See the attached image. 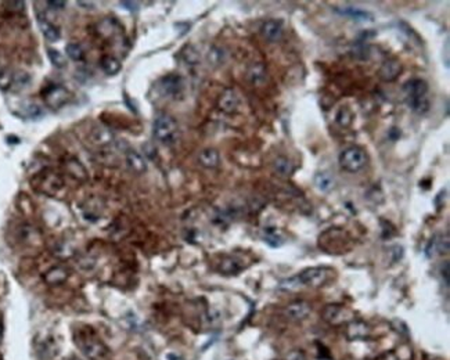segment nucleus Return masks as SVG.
Here are the masks:
<instances>
[{
	"label": "nucleus",
	"instance_id": "43",
	"mask_svg": "<svg viewBox=\"0 0 450 360\" xmlns=\"http://www.w3.org/2000/svg\"><path fill=\"white\" fill-rule=\"evenodd\" d=\"M168 359L169 360H183L182 359V357H179V356H176V354H168Z\"/></svg>",
	"mask_w": 450,
	"mask_h": 360
},
{
	"label": "nucleus",
	"instance_id": "3",
	"mask_svg": "<svg viewBox=\"0 0 450 360\" xmlns=\"http://www.w3.org/2000/svg\"><path fill=\"white\" fill-rule=\"evenodd\" d=\"M154 137L164 144H172L178 138V123L169 115L157 116L153 125Z\"/></svg>",
	"mask_w": 450,
	"mask_h": 360
},
{
	"label": "nucleus",
	"instance_id": "1",
	"mask_svg": "<svg viewBox=\"0 0 450 360\" xmlns=\"http://www.w3.org/2000/svg\"><path fill=\"white\" fill-rule=\"evenodd\" d=\"M427 93L428 83L422 79H410L403 85L406 103L417 114H425L429 110Z\"/></svg>",
	"mask_w": 450,
	"mask_h": 360
},
{
	"label": "nucleus",
	"instance_id": "42",
	"mask_svg": "<svg viewBox=\"0 0 450 360\" xmlns=\"http://www.w3.org/2000/svg\"><path fill=\"white\" fill-rule=\"evenodd\" d=\"M121 5H123V7H126V9H130V10L137 9V3H133V2H122Z\"/></svg>",
	"mask_w": 450,
	"mask_h": 360
},
{
	"label": "nucleus",
	"instance_id": "41",
	"mask_svg": "<svg viewBox=\"0 0 450 360\" xmlns=\"http://www.w3.org/2000/svg\"><path fill=\"white\" fill-rule=\"evenodd\" d=\"M47 5H49V7H50V9L58 10V9H64L65 2H54V0H51V2H47Z\"/></svg>",
	"mask_w": 450,
	"mask_h": 360
},
{
	"label": "nucleus",
	"instance_id": "35",
	"mask_svg": "<svg viewBox=\"0 0 450 360\" xmlns=\"http://www.w3.org/2000/svg\"><path fill=\"white\" fill-rule=\"evenodd\" d=\"M12 81H13V75L10 72L7 71H3L0 72V89H3V90H6L12 86Z\"/></svg>",
	"mask_w": 450,
	"mask_h": 360
},
{
	"label": "nucleus",
	"instance_id": "12",
	"mask_svg": "<svg viewBox=\"0 0 450 360\" xmlns=\"http://www.w3.org/2000/svg\"><path fill=\"white\" fill-rule=\"evenodd\" d=\"M261 32L262 36L266 39L267 42H277L283 36V25L280 21L269 20V21L263 22Z\"/></svg>",
	"mask_w": 450,
	"mask_h": 360
},
{
	"label": "nucleus",
	"instance_id": "37",
	"mask_svg": "<svg viewBox=\"0 0 450 360\" xmlns=\"http://www.w3.org/2000/svg\"><path fill=\"white\" fill-rule=\"evenodd\" d=\"M285 360H306V356L299 349H294V350H291V352L287 353Z\"/></svg>",
	"mask_w": 450,
	"mask_h": 360
},
{
	"label": "nucleus",
	"instance_id": "14",
	"mask_svg": "<svg viewBox=\"0 0 450 360\" xmlns=\"http://www.w3.org/2000/svg\"><path fill=\"white\" fill-rule=\"evenodd\" d=\"M368 335H370V327L364 321H350L346 327L348 339H366Z\"/></svg>",
	"mask_w": 450,
	"mask_h": 360
},
{
	"label": "nucleus",
	"instance_id": "5",
	"mask_svg": "<svg viewBox=\"0 0 450 360\" xmlns=\"http://www.w3.org/2000/svg\"><path fill=\"white\" fill-rule=\"evenodd\" d=\"M298 281H299L301 287L302 285H308V287H320L324 282L327 281L328 271L324 267H309L301 271L296 276Z\"/></svg>",
	"mask_w": 450,
	"mask_h": 360
},
{
	"label": "nucleus",
	"instance_id": "19",
	"mask_svg": "<svg viewBox=\"0 0 450 360\" xmlns=\"http://www.w3.org/2000/svg\"><path fill=\"white\" fill-rule=\"evenodd\" d=\"M198 161H200V164L202 166L213 169V168H216L219 165L220 157H219V153L215 149H205L201 151Z\"/></svg>",
	"mask_w": 450,
	"mask_h": 360
},
{
	"label": "nucleus",
	"instance_id": "26",
	"mask_svg": "<svg viewBox=\"0 0 450 360\" xmlns=\"http://www.w3.org/2000/svg\"><path fill=\"white\" fill-rule=\"evenodd\" d=\"M29 82H31V77H29L28 74L24 71H18L17 74L13 75L12 86H10V88L20 92V90H23V89L27 88L29 85Z\"/></svg>",
	"mask_w": 450,
	"mask_h": 360
},
{
	"label": "nucleus",
	"instance_id": "36",
	"mask_svg": "<svg viewBox=\"0 0 450 360\" xmlns=\"http://www.w3.org/2000/svg\"><path fill=\"white\" fill-rule=\"evenodd\" d=\"M5 7L12 13H20V11H24V9H25V3L24 2H6Z\"/></svg>",
	"mask_w": 450,
	"mask_h": 360
},
{
	"label": "nucleus",
	"instance_id": "22",
	"mask_svg": "<svg viewBox=\"0 0 450 360\" xmlns=\"http://www.w3.org/2000/svg\"><path fill=\"white\" fill-rule=\"evenodd\" d=\"M100 65L106 74H108V75H115L121 69V61L115 58V57H112V55H104L101 58Z\"/></svg>",
	"mask_w": 450,
	"mask_h": 360
},
{
	"label": "nucleus",
	"instance_id": "23",
	"mask_svg": "<svg viewBox=\"0 0 450 360\" xmlns=\"http://www.w3.org/2000/svg\"><path fill=\"white\" fill-rule=\"evenodd\" d=\"M39 25L42 32L45 35V38L49 40V42H57L60 39V31L57 29L53 24H50L49 21H46L43 18H39Z\"/></svg>",
	"mask_w": 450,
	"mask_h": 360
},
{
	"label": "nucleus",
	"instance_id": "24",
	"mask_svg": "<svg viewBox=\"0 0 450 360\" xmlns=\"http://www.w3.org/2000/svg\"><path fill=\"white\" fill-rule=\"evenodd\" d=\"M315 184L320 191H330L334 187V179L326 172H317L315 175Z\"/></svg>",
	"mask_w": 450,
	"mask_h": 360
},
{
	"label": "nucleus",
	"instance_id": "2",
	"mask_svg": "<svg viewBox=\"0 0 450 360\" xmlns=\"http://www.w3.org/2000/svg\"><path fill=\"white\" fill-rule=\"evenodd\" d=\"M350 243L352 240L349 234L338 227L330 229L319 237V245L330 254H342L349 249Z\"/></svg>",
	"mask_w": 450,
	"mask_h": 360
},
{
	"label": "nucleus",
	"instance_id": "29",
	"mask_svg": "<svg viewBox=\"0 0 450 360\" xmlns=\"http://www.w3.org/2000/svg\"><path fill=\"white\" fill-rule=\"evenodd\" d=\"M67 168L68 172H69L73 177L79 179V180H84L85 177H86V171H85V168L81 165L77 160L68 161Z\"/></svg>",
	"mask_w": 450,
	"mask_h": 360
},
{
	"label": "nucleus",
	"instance_id": "40",
	"mask_svg": "<svg viewBox=\"0 0 450 360\" xmlns=\"http://www.w3.org/2000/svg\"><path fill=\"white\" fill-rule=\"evenodd\" d=\"M377 360H400V357L396 352H385Z\"/></svg>",
	"mask_w": 450,
	"mask_h": 360
},
{
	"label": "nucleus",
	"instance_id": "9",
	"mask_svg": "<svg viewBox=\"0 0 450 360\" xmlns=\"http://www.w3.org/2000/svg\"><path fill=\"white\" fill-rule=\"evenodd\" d=\"M81 348H82V353L89 360H101L107 354L106 345L93 338L85 339Z\"/></svg>",
	"mask_w": 450,
	"mask_h": 360
},
{
	"label": "nucleus",
	"instance_id": "34",
	"mask_svg": "<svg viewBox=\"0 0 450 360\" xmlns=\"http://www.w3.org/2000/svg\"><path fill=\"white\" fill-rule=\"evenodd\" d=\"M183 57L186 62H189V64H197L198 62V54L191 47H186V50L183 51Z\"/></svg>",
	"mask_w": 450,
	"mask_h": 360
},
{
	"label": "nucleus",
	"instance_id": "8",
	"mask_svg": "<svg viewBox=\"0 0 450 360\" xmlns=\"http://www.w3.org/2000/svg\"><path fill=\"white\" fill-rule=\"evenodd\" d=\"M71 97V94L67 89L62 86H51L45 93V101L51 108H60L64 104H67L68 100Z\"/></svg>",
	"mask_w": 450,
	"mask_h": 360
},
{
	"label": "nucleus",
	"instance_id": "13",
	"mask_svg": "<svg viewBox=\"0 0 450 360\" xmlns=\"http://www.w3.org/2000/svg\"><path fill=\"white\" fill-rule=\"evenodd\" d=\"M400 71H402V65H400L399 61L388 60L380 66L378 75L385 82H392V81H395L396 78L399 77Z\"/></svg>",
	"mask_w": 450,
	"mask_h": 360
},
{
	"label": "nucleus",
	"instance_id": "10",
	"mask_svg": "<svg viewBox=\"0 0 450 360\" xmlns=\"http://www.w3.org/2000/svg\"><path fill=\"white\" fill-rule=\"evenodd\" d=\"M309 315H311V305L305 301H296L285 308V316L291 320H305Z\"/></svg>",
	"mask_w": 450,
	"mask_h": 360
},
{
	"label": "nucleus",
	"instance_id": "38",
	"mask_svg": "<svg viewBox=\"0 0 450 360\" xmlns=\"http://www.w3.org/2000/svg\"><path fill=\"white\" fill-rule=\"evenodd\" d=\"M25 111H27V115L32 116V118H36V116L42 115V110H40L38 104H28Z\"/></svg>",
	"mask_w": 450,
	"mask_h": 360
},
{
	"label": "nucleus",
	"instance_id": "30",
	"mask_svg": "<svg viewBox=\"0 0 450 360\" xmlns=\"http://www.w3.org/2000/svg\"><path fill=\"white\" fill-rule=\"evenodd\" d=\"M65 51H67L68 57L73 61L82 60V57H84V50L78 43H68Z\"/></svg>",
	"mask_w": 450,
	"mask_h": 360
},
{
	"label": "nucleus",
	"instance_id": "39",
	"mask_svg": "<svg viewBox=\"0 0 450 360\" xmlns=\"http://www.w3.org/2000/svg\"><path fill=\"white\" fill-rule=\"evenodd\" d=\"M442 278H443V281L446 285H449V262L446 260L444 262V266H442Z\"/></svg>",
	"mask_w": 450,
	"mask_h": 360
},
{
	"label": "nucleus",
	"instance_id": "44",
	"mask_svg": "<svg viewBox=\"0 0 450 360\" xmlns=\"http://www.w3.org/2000/svg\"><path fill=\"white\" fill-rule=\"evenodd\" d=\"M2 334H3V332H2V326H0V339H2Z\"/></svg>",
	"mask_w": 450,
	"mask_h": 360
},
{
	"label": "nucleus",
	"instance_id": "6",
	"mask_svg": "<svg viewBox=\"0 0 450 360\" xmlns=\"http://www.w3.org/2000/svg\"><path fill=\"white\" fill-rule=\"evenodd\" d=\"M322 317L323 320L327 321L328 324L339 326V324L349 320L352 317V313L342 305L330 304L327 306H324V309L322 312Z\"/></svg>",
	"mask_w": 450,
	"mask_h": 360
},
{
	"label": "nucleus",
	"instance_id": "17",
	"mask_svg": "<svg viewBox=\"0 0 450 360\" xmlns=\"http://www.w3.org/2000/svg\"><path fill=\"white\" fill-rule=\"evenodd\" d=\"M69 273L65 267L62 266H54L51 267L50 270H47V273L45 274V281L50 285H58L61 284L68 278Z\"/></svg>",
	"mask_w": 450,
	"mask_h": 360
},
{
	"label": "nucleus",
	"instance_id": "32",
	"mask_svg": "<svg viewBox=\"0 0 450 360\" xmlns=\"http://www.w3.org/2000/svg\"><path fill=\"white\" fill-rule=\"evenodd\" d=\"M111 133L108 132L107 129H97L95 132V143L97 144H106V143H110L111 141Z\"/></svg>",
	"mask_w": 450,
	"mask_h": 360
},
{
	"label": "nucleus",
	"instance_id": "31",
	"mask_svg": "<svg viewBox=\"0 0 450 360\" xmlns=\"http://www.w3.org/2000/svg\"><path fill=\"white\" fill-rule=\"evenodd\" d=\"M47 55H49V58H50L51 64L57 68H62V66H65L67 64V61L64 58V55L56 49H49L47 50Z\"/></svg>",
	"mask_w": 450,
	"mask_h": 360
},
{
	"label": "nucleus",
	"instance_id": "20",
	"mask_svg": "<svg viewBox=\"0 0 450 360\" xmlns=\"http://www.w3.org/2000/svg\"><path fill=\"white\" fill-rule=\"evenodd\" d=\"M266 75L267 74L265 65L261 64V62H258V64H254V65L248 69L247 78H248L250 83L255 85V86H259L262 83H265V81H266Z\"/></svg>",
	"mask_w": 450,
	"mask_h": 360
},
{
	"label": "nucleus",
	"instance_id": "16",
	"mask_svg": "<svg viewBox=\"0 0 450 360\" xmlns=\"http://www.w3.org/2000/svg\"><path fill=\"white\" fill-rule=\"evenodd\" d=\"M161 88L168 96H176L183 89V81L178 75H168L162 79Z\"/></svg>",
	"mask_w": 450,
	"mask_h": 360
},
{
	"label": "nucleus",
	"instance_id": "7",
	"mask_svg": "<svg viewBox=\"0 0 450 360\" xmlns=\"http://www.w3.org/2000/svg\"><path fill=\"white\" fill-rule=\"evenodd\" d=\"M35 187L38 188L42 193L53 195L56 194L62 186V180L58 175L53 173V172H45L34 180Z\"/></svg>",
	"mask_w": 450,
	"mask_h": 360
},
{
	"label": "nucleus",
	"instance_id": "27",
	"mask_svg": "<svg viewBox=\"0 0 450 360\" xmlns=\"http://www.w3.org/2000/svg\"><path fill=\"white\" fill-rule=\"evenodd\" d=\"M274 169L277 173H280L281 176H288L289 173L292 172V164L288 158L285 157H278L274 160Z\"/></svg>",
	"mask_w": 450,
	"mask_h": 360
},
{
	"label": "nucleus",
	"instance_id": "45",
	"mask_svg": "<svg viewBox=\"0 0 450 360\" xmlns=\"http://www.w3.org/2000/svg\"><path fill=\"white\" fill-rule=\"evenodd\" d=\"M71 360H79V359H77V357H73V359H71Z\"/></svg>",
	"mask_w": 450,
	"mask_h": 360
},
{
	"label": "nucleus",
	"instance_id": "15",
	"mask_svg": "<svg viewBox=\"0 0 450 360\" xmlns=\"http://www.w3.org/2000/svg\"><path fill=\"white\" fill-rule=\"evenodd\" d=\"M449 251V238L447 237H433L429 240V243L425 247V254L428 258H432L435 255L446 254Z\"/></svg>",
	"mask_w": 450,
	"mask_h": 360
},
{
	"label": "nucleus",
	"instance_id": "18",
	"mask_svg": "<svg viewBox=\"0 0 450 360\" xmlns=\"http://www.w3.org/2000/svg\"><path fill=\"white\" fill-rule=\"evenodd\" d=\"M126 162H128L129 168L136 173H143V172L147 171L145 160L134 150H129L126 153Z\"/></svg>",
	"mask_w": 450,
	"mask_h": 360
},
{
	"label": "nucleus",
	"instance_id": "25",
	"mask_svg": "<svg viewBox=\"0 0 450 360\" xmlns=\"http://www.w3.org/2000/svg\"><path fill=\"white\" fill-rule=\"evenodd\" d=\"M243 269V266L240 265V262L234 258H226L220 262L219 270L223 274H237L240 270Z\"/></svg>",
	"mask_w": 450,
	"mask_h": 360
},
{
	"label": "nucleus",
	"instance_id": "28",
	"mask_svg": "<svg viewBox=\"0 0 450 360\" xmlns=\"http://www.w3.org/2000/svg\"><path fill=\"white\" fill-rule=\"evenodd\" d=\"M341 14L349 17V18L355 20V21H371L372 20L371 17H370V14H367L364 11L355 10V9H352V7H348V9L341 10Z\"/></svg>",
	"mask_w": 450,
	"mask_h": 360
},
{
	"label": "nucleus",
	"instance_id": "33",
	"mask_svg": "<svg viewBox=\"0 0 450 360\" xmlns=\"http://www.w3.org/2000/svg\"><path fill=\"white\" fill-rule=\"evenodd\" d=\"M223 61V51L217 47H213V49L209 51V62H212L213 65H217Z\"/></svg>",
	"mask_w": 450,
	"mask_h": 360
},
{
	"label": "nucleus",
	"instance_id": "46",
	"mask_svg": "<svg viewBox=\"0 0 450 360\" xmlns=\"http://www.w3.org/2000/svg\"><path fill=\"white\" fill-rule=\"evenodd\" d=\"M322 360H330V359H322Z\"/></svg>",
	"mask_w": 450,
	"mask_h": 360
},
{
	"label": "nucleus",
	"instance_id": "4",
	"mask_svg": "<svg viewBox=\"0 0 450 360\" xmlns=\"http://www.w3.org/2000/svg\"><path fill=\"white\" fill-rule=\"evenodd\" d=\"M338 162L341 169H344V171L350 172V173L359 172L367 164L366 151L359 147H349L339 154Z\"/></svg>",
	"mask_w": 450,
	"mask_h": 360
},
{
	"label": "nucleus",
	"instance_id": "11",
	"mask_svg": "<svg viewBox=\"0 0 450 360\" xmlns=\"http://www.w3.org/2000/svg\"><path fill=\"white\" fill-rule=\"evenodd\" d=\"M217 107L224 114H233L237 111V108H239V96L233 89H228V90L223 92L220 99L217 101Z\"/></svg>",
	"mask_w": 450,
	"mask_h": 360
},
{
	"label": "nucleus",
	"instance_id": "21",
	"mask_svg": "<svg viewBox=\"0 0 450 360\" xmlns=\"http://www.w3.org/2000/svg\"><path fill=\"white\" fill-rule=\"evenodd\" d=\"M263 240L273 248H278L284 244V237L276 227H266L263 232Z\"/></svg>",
	"mask_w": 450,
	"mask_h": 360
}]
</instances>
